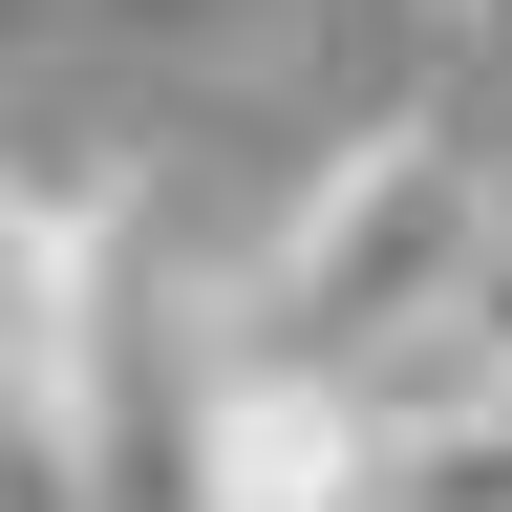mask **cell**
<instances>
[{
	"mask_svg": "<svg viewBox=\"0 0 512 512\" xmlns=\"http://www.w3.org/2000/svg\"><path fill=\"white\" fill-rule=\"evenodd\" d=\"M491 235H512L491 150L448 107H384V128H342V150L256 214V256L214 278V320L235 342H299V363H384V342H427V320L491 299Z\"/></svg>",
	"mask_w": 512,
	"mask_h": 512,
	"instance_id": "cell-1",
	"label": "cell"
},
{
	"mask_svg": "<svg viewBox=\"0 0 512 512\" xmlns=\"http://www.w3.org/2000/svg\"><path fill=\"white\" fill-rule=\"evenodd\" d=\"M214 363V278H192L171 192L150 171H86L64 192V470H171V406Z\"/></svg>",
	"mask_w": 512,
	"mask_h": 512,
	"instance_id": "cell-2",
	"label": "cell"
},
{
	"mask_svg": "<svg viewBox=\"0 0 512 512\" xmlns=\"http://www.w3.org/2000/svg\"><path fill=\"white\" fill-rule=\"evenodd\" d=\"M150 491H171V512H384V384L214 320V363H192Z\"/></svg>",
	"mask_w": 512,
	"mask_h": 512,
	"instance_id": "cell-3",
	"label": "cell"
},
{
	"mask_svg": "<svg viewBox=\"0 0 512 512\" xmlns=\"http://www.w3.org/2000/svg\"><path fill=\"white\" fill-rule=\"evenodd\" d=\"M0 427L64 448V192L0 150Z\"/></svg>",
	"mask_w": 512,
	"mask_h": 512,
	"instance_id": "cell-4",
	"label": "cell"
},
{
	"mask_svg": "<svg viewBox=\"0 0 512 512\" xmlns=\"http://www.w3.org/2000/svg\"><path fill=\"white\" fill-rule=\"evenodd\" d=\"M384 512H512V406H448V427H384Z\"/></svg>",
	"mask_w": 512,
	"mask_h": 512,
	"instance_id": "cell-5",
	"label": "cell"
},
{
	"mask_svg": "<svg viewBox=\"0 0 512 512\" xmlns=\"http://www.w3.org/2000/svg\"><path fill=\"white\" fill-rule=\"evenodd\" d=\"M0 512H86V470H64L43 427H0Z\"/></svg>",
	"mask_w": 512,
	"mask_h": 512,
	"instance_id": "cell-6",
	"label": "cell"
},
{
	"mask_svg": "<svg viewBox=\"0 0 512 512\" xmlns=\"http://www.w3.org/2000/svg\"><path fill=\"white\" fill-rule=\"evenodd\" d=\"M107 22H150V43H171V22H235V0H107Z\"/></svg>",
	"mask_w": 512,
	"mask_h": 512,
	"instance_id": "cell-7",
	"label": "cell"
},
{
	"mask_svg": "<svg viewBox=\"0 0 512 512\" xmlns=\"http://www.w3.org/2000/svg\"><path fill=\"white\" fill-rule=\"evenodd\" d=\"M470 64H491V86H512V0H470Z\"/></svg>",
	"mask_w": 512,
	"mask_h": 512,
	"instance_id": "cell-8",
	"label": "cell"
}]
</instances>
